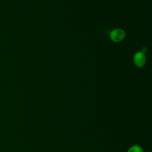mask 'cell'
Segmentation results:
<instances>
[{
	"mask_svg": "<svg viewBox=\"0 0 152 152\" xmlns=\"http://www.w3.org/2000/svg\"><path fill=\"white\" fill-rule=\"evenodd\" d=\"M133 61L134 64L138 67L142 66L146 61V57L145 53L142 52H137L134 57H133Z\"/></svg>",
	"mask_w": 152,
	"mask_h": 152,
	"instance_id": "obj_2",
	"label": "cell"
},
{
	"mask_svg": "<svg viewBox=\"0 0 152 152\" xmlns=\"http://www.w3.org/2000/svg\"><path fill=\"white\" fill-rule=\"evenodd\" d=\"M146 51H147V48H145V47H144L142 49V52H143V53H145L146 52Z\"/></svg>",
	"mask_w": 152,
	"mask_h": 152,
	"instance_id": "obj_4",
	"label": "cell"
},
{
	"mask_svg": "<svg viewBox=\"0 0 152 152\" xmlns=\"http://www.w3.org/2000/svg\"><path fill=\"white\" fill-rule=\"evenodd\" d=\"M145 152H150V151H145Z\"/></svg>",
	"mask_w": 152,
	"mask_h": 152,
	"instance_id": "obj_5",
	"label": "cell"
},
{
	"mask_svg": "<svg viewBox=\"0 0 152 152\" xmlns=\"http://www.w3.org/2000/svg\"><path fill=\"white\" fill-rule=\"evenodd\" d=\"M125 37V31L120 28H116L113 30L110 33V37L113 42H119L124 39Z\"/></svg>",
	"mask_w": 152,
	"mask_h": 152,
	"instance_id": "obj_1",
	"label": "cell"
},
{
	"mask_svg": "<svg viewBox=\"0 0 152 152\" xmlns=\"http://www.w3.org/2000/svg\"><path fill=\"white\" fill-rule=\"evenodd\" d=\"M127 152H143L142 147L138 145H134L131 146Z\"/></svg>",
	"mask_w": 152,
	"mask_h": 152,
	"instance_id": "obj_3",
	"label": "cell"
}]
</instances>
